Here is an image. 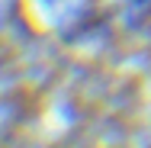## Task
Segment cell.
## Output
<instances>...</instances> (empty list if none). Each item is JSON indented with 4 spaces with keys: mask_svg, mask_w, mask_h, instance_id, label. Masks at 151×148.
<instances>
[{
    "mask_svg": "<svg viewBox=\"0 0 151 148\" xmlns=\"http://www.w3.org/2000/svg\"><path fill=\"white\" fill-rule=\"evenodd\" d=\"M129 10H132L138 19H148L151 16V0H129Z\"/></svg>",
    "mask_w": 151,
    "mask_h": 148,
    "instance_id": "6da1fadb",
    "label": "cell"
}]
</instances>
